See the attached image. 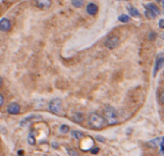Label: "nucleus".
I'll list each match as a JSON object with an SVG mask.
<instances>
[{"instance_id":"obj_1","label":"nucleus","mask_w":164,"mask_h":156,"mask_svg":"<svg viewBox=\"0 0 164 156\" xmlns=\"http://www.w3.org/2000/svg\"><path fill=\"white\" fill-rule=\"evenodd\" d=\"M104 116H105V120L107 122L109 126H113V124L118 123V115H117V111L115 110V108L107 106L104 108Z\"/></svg>"},{"instance_id":"obj_2","label":"nucleus","mask_w":164,"mask_h":156,"mask_svg":"<svg viewBox=\"0 0 164 156\" xmlns=\"http://www.w3.org/2000/svg\"><path fill=\"white\" fill-rule=\"evenodd\" d=\"M105 119L101 116L99 115L97 113H90L89 114V117H88V124L92 128H95V129H100L104 127L105 124Z\"/></svg>"},{"instance_id":"obj_3","label":"nucleus","mask_w":164,"mask_h":156,"mask_svg":"<svg viewBox=\"0 0 164 156\" xmlns=\"http://www.w3.org/2000/svg\"><path fill=\"white\" fill-rule=\"evenodd\" d=\"M62 102L61 99L59 98H55L49 102V110L56 114V115H61L62 113Z\"/></svg>"},{"instance_id":"obj_4","label":"nucleus","mask_w":164,"mask_h":156,"mask_svg":"<svg viewBox=\"0 0 164 156\" xmlns=\"http://www.w3.org/2000/svg\"><path fill=\"white\" fill-rule=\"evenodd\" d=\"M163 66H164V53H159L156 57L154 70H153V77L155 78L157 74V72L159 71Z\"/></svg>"},{"instance_id":"obj_5","label":"nucleus","mask_w":164,"mask_h":156,"mask_svg":"<svg viewBox=\"0 0 164 156\" xmlns=\"http://www.w3.org/2000/svg\"><path fill=\"white\" fill-rule=\"evenodd\" d=\"M119 44H120V40L117 36H109L105 42V46L109 50H113L115 48H117Z\"/></svg>"},{"instance_id":"obj_6","label":"nucleus","mask_w":164,"mask_h":156,"mask_svg":"<svg viewBox=\"0 0 164 156\" xmlns=\"http://www.w3.org/2000/svg\"><path fill=\"white\" fill-rule=\"evenodd\" d=\"M7 112L9 114H12V115H15V114H18L20 112V106L17 102H12L10 103L7 107Z\"/></svg>"},{"instance_id":"obj_7","label":"nucleus","mask_w":164,"mask_h":156,"mask_svg":"<svg viewBox=\"0 0 164 156\" xmlns=\"http://www.w3.org/2000/svg\"><path fill=\"white\" fill-rule=\"evenodd\" d=\"M11 28H12V24H11V21L8 18L3 17L0 20V30L2 32H8L11 30Z\"/></svg>"},{"instance_id":"obj_8","label":"nucleus","mask_w":164,"mask_h":156,"mask_svg":"<svg viewBox=\"0 0 164 156\" xmlns=\"http://www.w3.org/2000/svg\"><path fill=\"white\" fill-rule=\"evenodd\" d=\"M36 4L39 9L46 10L51 7L52 1L51 0H36Z\"/></svg>"},{"instance_id":"obj_9","label":"nucleus","mask_w":164,"mask_h":156,"mask_svg":"<svg viewBox=\"0 0 164 156\" xmlns=\"http://www.w3.org/2000/svg\"><path fill=\"white\" fill-rule=\"evenodd\" d=\"M86 11L89 15H95L98 13V6L95 3H89L86 8Z\"/></svg>"},{"instance_id":"obj_10","label":"nucleus","mask_w":164,"mask_h":156,"mask_svg":"<svg viewBox=\"0 0 164 156\" xmlns=\"http://www.w3.org/2000/svg\"><path fill=\"white\" fill-rule=\"evenodd\" d=\"M145 8H146V10H148V11H150V12H152V13H154L156 17L158 14H159V13H160V11H159V9H158L155 4H153V3H149V4H146L145 5Z\"/></svg>"},{"instance_id":"obj_11","label":"nucleus","mask_w":164,"mask_h":156,"mask_svg":"<svg viewBox=\"0 0 164 156\" xmlns=\"http://www.w3.org/2000/svg\"><path fill=\"white\" fill-rule=\"evenodd\" d=\"M127 10H128L129 14H131V17H140V13L137 9H135L134 7L133 6H129L128 8H127Z\"/></svg>"},{"instance_id":"obj_12","label":"nucleus","mask_w":164,"mask_h":156,"mask_svg":"<svg viewBox=\"0 0 164 156\" xmlns=\"http://www.w3.org/2000/svg\"><path fill=\"white\" fill-rule=\"evenodd\" d=\"M163 139L164 138L161 137V138H156L155 140H152V141L148 142V145H149V147H151V148H156V147H157L158 145H161Z\"/></svg>"},{"instance_id":"obj_13","label":"nucleus","mask_w":164,"mask_h":156,"mask_svg":"<svg viewBox=\"0 0 164 156\" xmlns=\"http://www.w3.org/2000/svg\"><path fill=\"white\" fill-rule=\"evenodd\" d=\"M72 119H73V121L74 122H77V123H82L83 121H84V115L82 113H80V112H76V113H74V115H73V117H72Z\"/></svg>"},{"instance_id":"obj_14","label":"nucleus","mask_w":164,"mask_h":156,"mask_svg":"<svg viewBox=\"0 0 164 156\" xmlns=\"http://www.w3.org/2000/svg\"><path fill=\"white\" fill-rule=\"evenodd\" d=\"M34 117H36V116H34V115H31V116L26 117L25 119H23V121H21V123H20V126H21V127H27L28 124H30V122L32 121V119H33Z\"/></svg>"},{"instance_id":"obj_15","label":"nucleus","mask_w":164,"mask_h":156,"mask_svg":"<svg viewBox=\"0 0 164 156\" xmlns=\"http://www.w3.org/2000/svg\"><path fill=\"white\" fill-rule=\"evenodd\" d=\"M71 135L75 139H77V140H80V139H82L84 137V134L81 131H79V130H73V131H71Z\"/></svg>"},{"instance_id":"obj_16","label":"nucleus","mask_w":164,"mask_h":156,"mask_svg":"<svg viewBox=\"0 0 164 156\" xmlns=\"http://www.w3.org/2000/svg\"><path fill=\"white\" fill-rule=\"evenodd\" d=\"M27 141H28V144L31 145H34L36 144V138H35V135L33 132H30V134L28 135Z\"/></svg>"},{"instance_id":"obj_17","label":"nucleus","mask_w":164,"mask_h":156,"mask_svg":"<svg viewBox=\"0 0 164 156\" xmlns=\"http://www.w3.org/2000/svg\"><path fill=\"white\" fill-rule=\"evenodd\" d=\"M130 19L131 17H129V15H127V14H121L120 17H118V20L120 22H123V23H127V22H129L130 21Z\"/></svg>"},{"instance_id":"obj_18","label":"nucleus","mask_w":164,"mask_h":156,"mask_svg":"<svg viewBox=\"0 0 164 156\" xmlns=\"http://www.w3.org/2000/svg\"><path fill=\"white\" fill-rule=\"evenodd\" d=\"M71 4L74 7L80 8L84 5V0H71Z\"/></svg>"},{"instance_id":"obj_19","label":"nucleus","mask_w":164,"mask_h":156,"mask_svg":"<svg viewBox=\"0 0 164 156\" xmlns=\"http://www.w3.org/2000/svg\"><path fill=\"white\" fill-rule=\"evenodd\" d=\"M144 14H145V17H146L148 19H155V18L156 17V15L154 13H152V12H150V11H148V10H146L145 13H144Z\"/></svg>"},{"instance_id":"obj_20","label":"nucleus","mask_w":164,"mask_h":156,"mask_svg":"<svg viewBox=\"0 0 164 156\" xmlns=\"http://www.w3.org/2000/svg\"><path fill=\"white\" fill-rule=\"evenodd\" d=\"M156 38H157V35H156V32H154V31H152V32H150L149 35H148V39L151 40V41L156 40Z\"/></svg>"},{"instance_id":"obj_21","label":"nucleus","mask_w":164,"mask_h":156,"mask_svg":"<svg viewBox=\"0 0 164 156\" xmlns=\"http://www.w3.org/2000/svg\"><path fill=\"white\" fill-rule=\"evenodd\" d=\"M66 151L68 153V155L69 156H78V153L75 149H73V148H66Z\"/></svg>"},{"instance_id":"obj_22","label":"nucleus","mask_w":164,"mask_h":156,"mask_svg":"<svg viewBox=\"0 0 164 156\" xmlns=\"http://www.w3.org/2000/svg\"><path fill=\"white\" fill-rule=\"evenodd\" d=\"M60 130L62 133H67L68 131H69V127H67L66 124H62V126L60 127Z\"/></svg>"},{"instance_id":"obj_23","label":"nucleus","mask_w":164,"mask_h":156,"mask_svg":"<svg viewBox=\"0 0 164 156\" xmlns=\"http://www.w3.org/2000/svg\"><path fill=\"white\" fill-rule=\"evenodd\" d=\"M160 154H164V139H163V141L160 145Z\"/></svg>"},{"instance_id":"obj_24","label":"nucleus","mask_w":164,"mask_h":156,"mask_svg":"<svg viewBox=\"0 0 164 156\" xmlns=\"http://www.w3.org/2000/svg\"><path fill=\"white\" fill-rule=\"evenodd\" d=\"M99 150H100L99 148H94L91 149V153H92V154H97V153L99 152Z\"/></svg>"},{"instance_id":"obj_25","label":"nucleus","mask_w":164,"mask_h":156,"mask_svg":"<svg viewBox=\"0 0 164 156\" xmlns=\"http://www.w3.org/2000/svg\"><path fill=\"white\" fill-rule=\"evenodd\" d=\"M158 26H159L161 29H164V19L159 20V22H158Z\"/></svg>"},{"instance_id":"obj_26","label":"nucleus","mask_w":164,"mask_h":156,"mask_svg":"<svg viewBox=\"0 0 164 156\" xmlns=\"http://www.w3.org/2000/svg\"><path fill=\"white\" fill-rule=\"evenodd\" d=\"M159 99H160V102L164 105V91H162L160 93V96H159Z\"/></svg>"},{"instance_id":"obj_27","label":"nucleus","mask_w":164,"mask_h":156,"mask_svg":"<svg viewBox=\"0 0 164 156\" xmlns=\"http://www.w3.org/2000/svg\"><path fill=\"white\" fill-rule=\"evenodd\" d=\"M3 105H4V97L1 94V95H0V106H2Z\"/></svg>"},{"instance_id":"obj_28","label":"nucleus","mask_w":164,"mask_h":156,"mask_svg":"<svg viewBox=\"0 0 164 156\" xmlns=\"http://www.w3.org/2000/svg\"><path fill=\"white\" fill-rule=\"evenodd\" d=\"M97 140H99V141H102V143L105 142V139L103 137H100V136H97Z\"/></svg>"},{"instance_id":"obj_29","label":"nucleus","mask_w":164,"mask_h":156,"mask_svg":"<svg viewBox=\"0 0 164 156\" xmlns=\"http://www.w3.org/2000/svg\"><path fill=\"white\" fill-rule=\"evenodd\" d=\"M159 36L161 38V39H163V40H164V32H163V33H161V34L159 35Z\"/></svg>"},{"instance_id":"obj_30","label":"nucleus","mask_w":164,"mask_h":156,"mask_svg":"<svg viewBox=\"0 0 164 156\" xmlns=\"http://www.w3.org/2000/svg\"><path fill=\"white\" fill-rule=\"evenodd\" d=\"M117 1H129V0H117Z\"/></svg>"},{"instance_id":"obj_31","label":"nucleus","mask_w":164,"mask_h":156,"mask_svg":"<svg viewBox=\"0 0 164 156\" xmlns=\"http://www.w3.org/2000/svg\"><path fill=\"white\" fill-rule=\"evenodd\" d=\"M22 156H23V155H22Z\"/></svg>"}]
</instances>
